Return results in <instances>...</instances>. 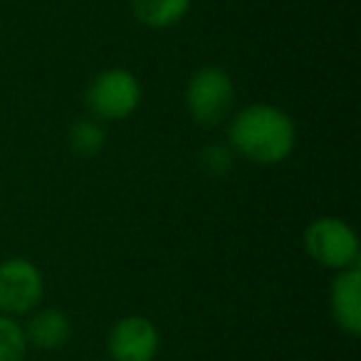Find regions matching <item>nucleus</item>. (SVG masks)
Segmentation results:
<instances>
[{"mask_svg":"<svg viewBox=\"0 0 361 361\" xmlns=\"http://www.w3.org/2000/svg\"><path fill=\"white\" fill-rule=\"evenodd\" d=\"M106 346L114 361H154L159 354L161 336L151 319L129 314L111 326Z\"/></svg>","mask_w":361,"mask_h":361,"instance_id":"obj_6","label":"nucleus"},{"mask_svg":"<svg viewBox=\"0 0 361 361\" xmlns=\"http://www.w3.org/2000/svg\"><path fill=\"white\" fill-rule=\"evenodd\" d=\"M25 339L37 349H60L70 341L72 324L65 312L60 310H40L27 319Z\"/></svg>","mask_w":361,"mask_h":361,"instance_id":"obj_8","label":"nucleus"},{"mask_svg":"<svg viewBox=\"0 0 361 361\" xmlns=\"http://www.w3.org/2000/svg\"><path fill=\"white\" fill-rule=\"evenodd\" d=\"M235 104V85L223 67L208 65L193 72L186 87V109L203 129L221 126Z\"/></svg>","mask_w":361,"mask_h":361,"instance_id":"obj_2","label":"nucleus"},{"mask_svg":"<svg viewBox=\"0 0 361 361\" xmlns=\"http://www.w3.org/2000/svg\"><path fill=\"white\" fill-rule=\"evenodd\" d=\"M25 329L16 317L0 312V361H23L27 354Z\"/></svg>","mask_w":361,"mask_h":361,"instance_id":"obj_11","label":"nucleus"},{"mask_svg":"<svg viewBox=\"0 0 361 361\" xmlns=\"http://www.w3.org/2000/svg\"><path fill=\"white\" fill-rule=\"evenodd\" d=\"M131 8L141 25L164 30L186 18L191 0H131Z\"/></svg>","mask_w":361,"mask_h":361,"instance_id":"obj_9","label":"nucleus"},{"mask_svg":"<svg viewBox=\"0 0 361 361\" xmlns=\"http://www.w3.org/2000/svg\"><path fill=\"white\" fill-rule=\"evenodd\" d=\"M141 104V85L134 72L111 67L92 80L87 87V106L99 121H119L131 116Z\"/></svg>","mask_w":361,"mask_h":361,"instance_id":"obj_3","label":"nucleus"},{"mask_svg":"<svg viewBox=\"0 0 361 361\" xmlns=\"http://www.w3.org/2000/svg\"><path fill=\"white\" fill-rule=\"evenodd\" d=\"M305 247L310 257L329 270H346L359 265V240L349 223L341 218H317L305 231Z\"/></svg>","mask_w":361,"mask_h":361,"instance_id":"obj_4","label":"nucleus"},{"mask_svg":"<svg viewBox=\"0 0 361 361\" xmlns=\"http://www.w3.org/2000/svg\"><path fill=\"white\" fill-rule=\"evenodd\" d=\"M201 161V169L208 176H228L235 164V154H233L231 146H221V144H211L198 154Z\"/></svg>","mask_w":361,"mask_h":361,"instance_id":"obj_12","label":"nucleus"},{"mask_svg":"<svg viewBox=\"0 0 361 361\" xmlns=\"http://www.w3.org/2000/svg\"><path fill=\"white\" fill-rule=\"evenodd\" d=\"M45 295L42 275L25 257L0 262V312L8 317L27 314Z\"/></svg>","mask_w":361,"mask_h":361,"instance_id":"obj_5","label":"nucleus"},{"mask_svg":"<svg viewBox=\"0 0 361 361\" xmlns=\"http://www.w3.org/2000/svg\"><path fill=\"white\" fill-rule=\"evenodd\" d=\"M329 307L336 326L349 336L361 331V270L346 267L339 270L329 287Z\"/></svg>","mask_w":361,"mask_h":361,"instance_id":"obj_7","label":"nucleus"},{"mask_svg":"<svg viewBox=\"0 0 361 361\" xmlns=\"http://www.w3.org/2000/svg\"><path fill=\"white\" fill-rule=\"evenodd\" d=\"M106 144V131L99 119L87 116L70 126V146L77 156H97Z\"/></svg>","mask_w":361,"mask_h":361,"instance_id":"obj_10","label":"nucleus"},{"mask_svg":"<svg viewBox=\"0 0 361 361\" xmlns=\"http://www.w3.org/2000/svg\"><path fill=\"white\" fill-rule=\"evenodd\" d=\"M228 146L257 166H277L297 146V126L287 111L275 104L255 102L238 111L228 124Z\"/></svg>","mask_w":361,"mask_h":361,"instance_id":"obj_1","label":"nucleus"}]
</instances>
